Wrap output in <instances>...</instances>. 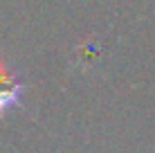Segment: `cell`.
<instances>
[{
  "mask_svg": "<svg viewBox=\"0 0 155 153\" xmlns=\"http://www.w3.org/2000/svg\"><path fill=\"white\" fill-rule=\"evenodd\" d=\"M23 92H25L23 81L7 65V61L0 59V115L12 106H18L23 99Z\"/></svg>",
  "mask_w": 155,
  "mask_h": 153,
  "instance_id": "6da1fadb",
  "label": "cell"
}]
</instances>
